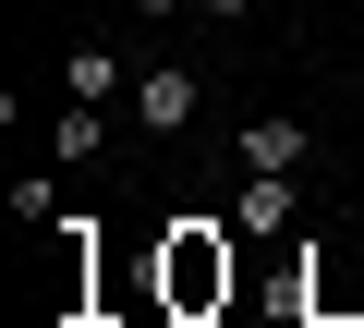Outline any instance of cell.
Listing matches in <instances>:
<instances>
[{"label":"cell","instance_id":"9","mask_svg":"<svg viewBox=\"0 0 364 328\" xmlns=\"http://www.w3.org/2000/svg\"><path fill=\"white\" fill-rule=\"evenodd\" d=\"M134 13H146V25H170V13H182V0H134Z\"/></svg>","mask_w":364,"mask_h":328},{"label":"cell","instance_id":"6","mask_svg":"<svg viewBox=\"0 0 364 328\" xmlns=\"http://www.w3.org/2000/svg\"><path fill=\"white\" fill-rule=\"evenodd\" d=\"M97 146H109V110H85V97H73V110L49 122V158L73 171V158H97Z\"/></svg>","mask_w":364,"mask_h":328},{"label":"cell","instance_id":"2","mask_svg":"<svg viewBox=\"0 0 364 328\" xmlns=\"http://www.w3.org/2000/svg\"><path fill=\"white\" fill-rule=\"evenodd\" d=\"M195 110H207V73L195 61H146L134 73V134H182Z\"/></svg>","mask_w":364,"mask_h":328},{"label":"cell","instance_id":"7","mask_svg":"<svg viewBox=\"0 0 364 328\" xmlns=\"http://www.w3.org/2000/svg\"><path fill=\"white\" fill-rule=\"evenodd\" d=\"M13 219H25V231H49V219H61V183H49V171H25V183H13Z\"/></svg>","mask_w":364,"mask_h":328},{"label":"cell","instance_id":"3","mask_svg":"<svg viewBox=\"0 0 364 328\" xmlns=\"http://www.w3.org/2000/svg\"><path fill=\"white\" fill-rule=\"evenodd\" d=\"M304 146H316V134H304L291 110H267V122H243V171H304Z\"/></svg>","mask_w":364,"mask_h":328},{"label":"cell","instance_id":"4","mask_svg":"<svg viewBox=\"0 0 364 328\" xmlns=\"http://www.w3.org/2000/svg\"><path fill=\"white\" fill-rule=\"evenodd\" d=\"M291 207H304V183H291V171H255L231 219H243V231H291Z\"/></svg>","mask_w":364,"mask_h":328},{"label":"cell","instance_id":"8","mask_svg":"<svg viewBox=\"0 0 364 328\" xmlns=\"http://www.w3.org/2000/svg\"><path fill=\"white\" fill-rule=\"evenodd\" d=\"M195 13H207V25H243V13H255V0H195Z\"/></svg>","mask_w":364,"mask_h":328},{"label":"cell","instance_id":"1","mask_svg":"<svg viewBox=\"0 0 364 328\" xmlns=\"http://www.w3.org/2000/svg\"><path fill=\"white\" fill-rule=\"evenodd\" d=\"M158 304H170V316H219V304H231V243H219V219H182V231L158 243Z\"/></svg>","mask_w":364,"mask_h":328},{"label":"cell","instance_id":"5","mask_svg":"<svg viewBox=\"0 0 364 328\" xmlns=\"http://www.w3.org/2000/svg\"><path fill=\"white\" fill-rule=\"evenodd\" d=\"M61 85H73L85 110H109V97H122V49H97V37H85V49L61 61Z\"/></svg>","mask_w":364,"mask_h":328}]
</instances>
